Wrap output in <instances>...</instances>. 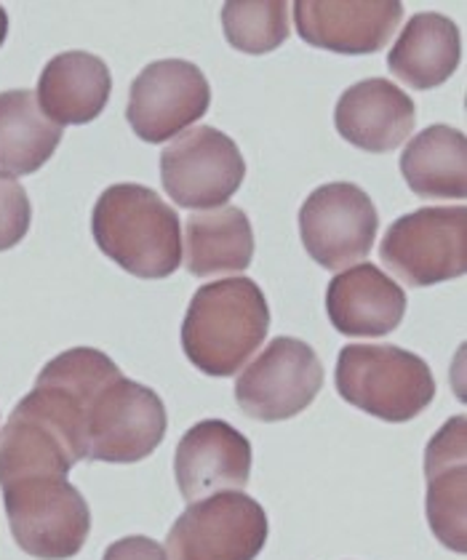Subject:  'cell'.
I'll use <instances>...</instances> for the list:
<instances>
[{
    "label": "cell",
    "mask_w": 467,
    "mask_h": 560,
    "mask_svg": "<svg viewBox=\"0 0 467 560\" xmlns=\"http://www.w3.org/2000/svg\"><path fill=\"white\" fill-rule=\"evenodd\" d=\"M270 331V307L252 278L200 285L182 324L187 361L209 376H233Z\"/></svg>",
    "instance_id": "6da1fadb"
},
{
    "label": "cell",
    "mask_w": 467,
    "mask_h": 560,
    "mask_svg": "<svg viewBox=\"0 0 467 560\" xmlns=\"http://www.w3.org/2000/svg\"><path fill=\"white\" fill-rule=\"evenodd\" d=\"M91 233L105 257L133 278L161 280L182 265L179 214L144 185H113L100 195Z\"/></svg>",
    "instance_id": "7a4b0ae2"
},
{
    "label": "cell",
    "mask_w": 467,
    "mask_h": 560,
    "mask_svg": "<svg viewBox=\"0 0 467 560\" xmlns=\"http://www.w3.org/2000/svg\"><path fill=\"white\" fill-rule=\"evenodd\" d=\"M337 389L382 422H409L433 404V371L396 345H348L337 358Z\"/></svg>",
    "instance_id": "3957f363"
},
{
    "label": "cell",
    "mask_w": 467,
    "mask_h": 560,
    "mask_svg": "<svg viewBox=\"0 0 467 560\" xmlns=\"http://www.w3.org/2000/svg\"><path fill=\"white\" fill-rule=\"evenodd\" d=\"M11 534L38 560L75 558L91 532V510L65 475H35L3 486Z\"/></svg>",
    "instance_id": "277c9868"
},
{
    "label": "cell",
    "mask_w": 467,
    "mask_h": 560,
    "mask_svg": "<svg viewBox=\"0 0 467 560\" xmlns=\"http://www.w3.org/2000/svg\"><path fill=\"white\" fill-rule=\"evenodd\" d=\"M380 259L415 289L465 276L467 209L428 206L396 219L382 241Z\"/></svg>",
    "instance_id": "5b68a950"
},
{
    "label": "cell",
    "mask_w": 467,
    "mask_h": 560,
    "mask_svg": "<svg viewBox=\"0 0 467 560\" xmlns=\"http://www.w3.org/2000/svg\"><path fill=\"white\" fill-rule=\"evenodd\" d=\"M267 541L262 504L244 491L190 502L166 537V560H257Z\"/></svg>",
    "instance_id": "8992f818"
},
{
    "label": "cell",
    "mask_w": 467,
    "mask_h": 560,
    "mask_svg": "<svg viewBox=\"0 0 467 560\" xmlns=\"http://www.w3.org/2000/svg\"><path fill=\"white\" fill-rule=\"evenodd\" d=\"M246 163L238 144L214 126L179 133L161 152L163 190L182 209H222L244 185Z\"/></svg>",
    "instance_id": "52a82bcc"
},
{
    "label": "cell",
    "mask_w": 467,
    "mask_h": 560,
    "mask_svg": "<svg viewBox=\"0 0 467 560\" xmlns=\"http://www.w3.org/2000/svg\"><path fill=\"white\" fill-rule=\"evenodd\" d=\"M324 366L307 342L278 337L241 371L235 400L246 417L259 422H283L296 417L318 398Z\"/></svg>",
    "instance_id": "ba28073f"
},
{
    "label": "cell",
    "mask_w": 467,
    "mask_h": 560,
    "mask_svg": "<svg viewBox=\"0 0 467 560\" xmlns=\"http://www.w3.org/2000/svg\"><path fill=\"white\" fill-rule=\"evenodd\" d=\"M380 214L353 182H331L307 195L300 209V235L324 270L339 272L363 261L377 241Z\"/></svg>",
    "instance_id": "9c48e42d"
},
{
    "label": "cell",
    "mask_w": 467,
    "mask_h": 560,
    "mask_svg": "<svg viewBox=\"0 0 467 560\" xmlns=\"http://www.w3.org/2000/svg\"><path fill=\"white\" fill-rule=\"evenodd\" d=\"M166 406L139 382H110L91 406L89 459L131 465L148 459L166 438Z\"/></svg>",
    "instance_id": "30bf717a"
},
{
    "label": "cell",
    "mask_w": 467,
    "mask_h": 560,
    "mask_svg": "<svg viewBox=\"0 0 467 560\" xmlns=\"http://www.w3.org/2000/svg\"><path fill=\"white\" fill-rule=\"evenodd\" d=\"M209 105V78L198 65L161 59L133 78L126 120L142 142L163 144L203 118Z\"/></svg>",
    "instance_id": "8fae6325"
},
{
    "label": "cell",
    "mask_w": 467,
    "mask_h": 560,
    "mask_svg": "<svg viewBox=\"0 0 467 560\" xmlns=\"http://www.w3.org/2000/svg\"><path fill=\"white\" fill-rule=\"evenodd\" d=\"M404 20L398 0H296V33L313 48L334 54H377Z\"/></svg>",
    "instance_id": "7c38bea8"
},
{
    "label": "cell",
    "mask_w": 467,
    "mask_h": 560,
    "mask_svg": "<svg viewBox=\"0 0 467 560\" xmlns=\"http://www.w3.org/2000/svg\"><path fill=\"white\" fill-rule=\"evenodd\" d=\"M174 475L187 502L224 489L244 491L252 475V443L233 424L206 419L182 435L174 454Z\"/></svg>",
    "instance_id": "4fadbf2b"
},
{
    "label": "cell",
    "mask_w": 467,
    "mask_h": 560,
    "mask_svg": "<svg viewBox=\"0 0 467 560\" xmlns=\"http://www.w3.org/2000/svg\"><path fill=\"white\" fill-rule=\"evenodd\" d=\"M415 100L387 78H366L355 83L334 107V126L345 142L374 155L398 150L415 131Z\"/></svg>",
    "instance_id": "5bb4252c"
},
{
    "label": "cell",
    "mask_w": 467,
    "mask_h": 560,
    "mask_svg": "<svg viewBox=\"0 0 467 560\" xmlns=\"http://www.w3.org/2000/svg\"><path fill=\"white\" fill-rule=\"evenodd\" d=\"M428 523L435 539L454 552L467 550V419L452 417L424 452Z\"/></svg>",
    "instance_id": "9a60e30c"
},
{
    "label": "cell",
    "mask_w": 467,
    "mask_h": 560,
    "mask_svg": "<svg viewBox=\"0 0 467 560\" xmlns=\"http://www.w3.org/2000/svg\"><path fill=\"white\" fill-rule=\"evenodd\" d=\"M326 313L345 337H385L406 315V294L372 261L342 270L326 291Z\"/></svg>",
    "instance_id": "2e32d148"
},
{
    "label": "cell",
    "mask_w": 467,
    "mask_h": 560,
    "mask_svg": "<svg viewBox=\"0 0 467 560\" xmlns=\"http://www.w3.org/2000/svg\"><path fill=\"white\" fill-rule=\"evenodd\" d=\"M113 78L105 59L89 51H65L38 78V107L51 124L83 126L100 118L110 102Z\"/></svg>",
    "instance_id": "e0dca14e"
},
{
    "label": "cell",
    "mask_w": 467,
    "mask_h": 560,
    "mask_svg": "<svg viewBox=\"0 0 467 560\" xmlns=\"http://www.w3.org/2000/svg\"><path fill=\"white\" fill-rule=\"evenodd\" d=\"M463 59V38L448 16L435 11L415 14L387 54V70L417 91L439 89Z\"/></svg>",
    "instance_id": "ac0fdd59"
},
{
    "label": "cell",
    "mask_w": 467,
    "mask_h": 560,
    "mask_svg": "<svg viewBox=\"0 0 467 560\" xmlns=\"http://www.w3.org/2000/svg\"><path fill=\"white\" fill-rule=\"evenodd\" d=\"M185 267L190 276L209 278L244 272L254 259L252 222L238 206L192 211L185 222Z\"/></svg>",
    "instance_id": "d6986e66"
},
{
    "label": "cell",
    "mask_w": 467,
    "mask_h": 560,
    "mask_svg": "<svg viewBox=\"0 0 467 560\" xmlns=\"http://www.w3.org/2000/svg\"><path fill=\"white\" fill-rule=\"evenodd\" d=\"M400 174L417 198L459 200L467 195V139L459 129L435 124L409 139Z\"/></svg>",
    "instance_id": "ffe728a7"
},
{
    "label": "cell",
    "mask_w": 467,
    "mask_h": 560,
    "mask_svg": "<svg viewBox=\"0 0 467 560\" xmlns=\"http://www.w3.org/2000/svg\"><path fill=\"white\" fill-rule=\"evenodd\" d=\"M62 142V129L40 113L33 91L0 94V176L35 174Z\"/></svg>",
    "instance_id": "44dd1931"
},
{
    "label": "cell",
    "mask_w": 467,
    "mask_h": 560,
    "mask_svg": "<svg viewBox=\"0 0 467 560\" xmlns=\"http://www.w3.org/2000/svg\"><path fill=\"white\" fill-rule=\"evenodd\" d=\"M78 456L40 417L16 404L0 432V489L35 475H65Z\"/></svg>",
    "instance_id": "7402d4cb"
},
{
    "label": "cell",
    "mask_w": 467,
    "mask_h": 560,
    "mask_svg": "<svg viewBox=\"0 0 467 560\" xmlns=\"http://www.w3.org/2000/svg\"><path fill=\"white\" fill-rule=\"evenodd\" d=\"M224 38L244 54H270L289 40V3L230 0L222 5Z\"/></svg>",
    "instance_id": "603a6c76"
},
{
    "label": "cell",
    "mask_w": 467,
    "mask_h": 560,
    "mask_svg": "<svg viewBox=\"0 0 467 560\" xmlns=\"http://www.w3.org/2000/svg\"><path fill=\"white\" fill-rule=\"evenodd\" d=\"M30 198L16 179L0 176V252L20 246L30 230Z\"/></svg>",
    "instance_id": "cb8c5ba5"
},
{
    "label": "cell",
    "mask_w": 467,
    "mask_h": 560,
    "mask_svg": "<svg viewBox=\"0 0 467 560\" xmlns=\"http://www.w3.org/2000/svg\"><path fill=\"white\" fill-rule=\"evenodd\" d=\"M102 560H166V552L150 537H124L107 547Z\"/></svg>",
    "instance_id": "d4e9b609"
},
{
    "label": "cell",
    "mask_w": 467,
    "mask_h": 560,
    "mask_svg": "<svg viewBox=\"0 0 467 560\" xmlns=\"http://www.w3.org/2000/svg\"><path fill=\"white\" fill-rule=\"evenodd\" d=\"M5 35H9V14H5L3 5H0V46H3Z\"/></svg>",
    "instance_id": "484cf974"
}]
</instances>
